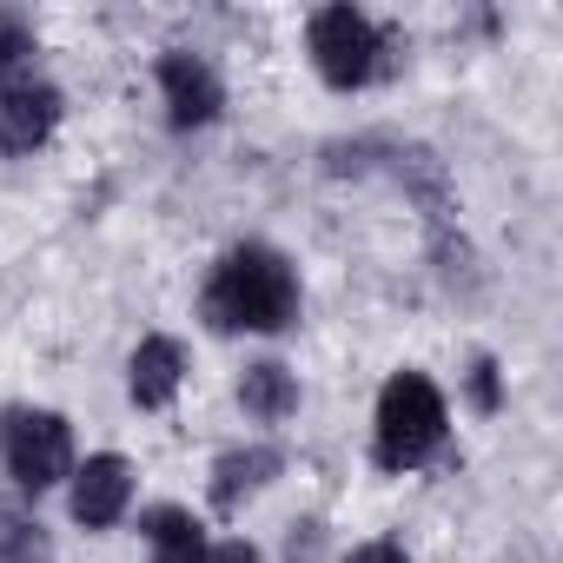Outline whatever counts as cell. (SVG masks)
Segmentation results:
<instances>
[{"label":"cell","mask_w":563,"mask_h":563,"mask_svg":"<svg viewBox=\"0 0 563 563\" xmlns=\"http://www.w3.org/2000/svg\"><path fill=\"white\" fill-rule=\"evenodd\" d=\"M212 332H286L299 319V272L272 245H232L206 286Z\"/></svg>","instance_id":"6da1fadb"},{"label":"cell","mask_w":563,"mask_h":563,"mask_svg":"<svg viewBox=\"0 0 563 563\" xmlns=\"http://www.w3.org/2000/svg\"><path fill=\"white\" fill-rule=\"evenodd\" d=\"M444 424H451L444 391L424 372H398L378 391V464L385 471H418L444 444Z\"/></svg>","instance_id":"7a4b0ae2"},{"label":"cell","mask_w":563,"mask_h":563,"mask_svg":"<svg viewBox=\"0 0 563 563\" xmlns=\"http://www.w3.org/2000/svg\"><path fill=\"white\" fill-rule=\"evenodd\" d=\"M0 457L21 490H54L60 477H74V431L60 411H8L0 418Z\"/></svg>","instance_id":"3957f363"},{"label":"cell","mask_w":563,"mask_h":563,"mask_svg":"<svg viewBox=\"0 0 563 563\" xmlns=\"http://www.w3.org/2000/svg\"><path fill=\"white\" fill-rule=\"evenodd\" d=\"M306 47H312V67L325 74V87H339V93H352V87H365L385 60V34L358 14V8H319L312 14V27H306Z\"/></svg>","instance_id":"277c9868"},{"label":"cell","mask_w":563,"mask_h":563,"mask_svg":"<svg viewBox=\"0 0 563 563\" xmlns=\"http://www.w3.org/2000/svg\"><path fill=\"white\" fill-rule=\"evenodd\" d=\"M54 126H60V87H47V80H34V74L0 80V146H8V153L47 146Z\"/></svg>","instance_id":"5b68a950"},{"label":"cell","mask_w":563,"mask_h":563,"mask_svg":"<svg viewBox=\"0 0 563 563\" xmlns=\"http://www.w3.org/2000/svg\"><path fill=\"white\" fill-rule=\"evenodd\" d=\"M159 93H166V113H173L179 133L212 126L219 107H225V87H219V74H212L199 54H166V60H159Z\"/></svg>","instance_id":"8992f818"},{"label":"cell","mask_w":563,"mask_h":563,"mask_svg":"<svg viewBox=\"0 0 563 563\" xmlns=\"http://www.w3.org/2000/svg\"><path fill=\"white\" fill-rule=\"evenodd\" d=\"M126 504H133V471H126V457L100 451V457H87V464L74 471V517H80L87 530H113V523L126 517Z\"/></svg>","instance_id":"52a82bcc"},{"label":"cell","mask_w":563,"mask_h":563,"mask_svg":"<svg viewBox=\"0 0 563 563\" xmlns=\"http://www.w3.org/2000/svg\"><path fill=\"white\" fill-rule=\"evenodd\" d=\"M179 385H186V352H179V339H140V352H133V365H126L133 405H140V411H159V405L179 398Z\"/></svg>","instance_id":"ba28073f"},{"label":"cell","mask_w":563,"mask_h":563,"mask_svg":"<svg viewBox=\"0 0 563 563\" xmlns=\"http://www.w3.org/2000/svg\"><path fill=\"white\" fill-rule=\"evenodd\" d=\"M278 471H286V457H278L272 444H245V451H225L219 464H212V504L219 510H239L252 490H265Z\"/></svg>","instance_id":"9c48e42d"},{"label":"cell","mask_w":563,"mask_h":563,"mask_svg":"<svg viewBox=\"0 0 563 563\" xmlns=\"http://www.w3.org/2000/svg\"><path fill=\"white\" fill-rule=\"evenodd\" d=\"M140 530H146L153 563H206V523H199L192 510L159 504V510H146V517H140Z\"/></svg>","instance_id":"30bf717a"},{"label":"cell","mask_w":563,"mask_h":563,"mask_svg":"<svg viewBox=\"0 0 563 563\" xmlns=\"http://www.w3.org/2000/svg\"><path fill=\"white\" fill-rule=\"evenodd\" d=\"M239 405L252 411V418H265V424H278L292 405H299V378L278 365V358H265V365H252L245 378H239Z\"/></svg>","instance_id":"8fae6325"},{"label":"cell","mask_w":563,"mask_h":563,"mask_svg":"<svg viewBox=\"0 0 563 563\" xmlns=\"http://www.w3.org/2000/svg\"><path fill=\"white\" fill-rule=\"evenodd\" d=\"M0 563H54L47 530L27 510H14V504H0Z\"/></svg>","instance_id":"7c38bea8"},{"label":"cell","mask_w":563,"mask_h":563,"mask_svg":"<svg viewBox=\"0 0 563 563\" xmlns=\"http://www.w3.org/2000/svg\"><path fill=\"white\" fill-rule=\"evenodd\" d=\"M41 54V41H34V21H21L14 8H0V80H14L27 60Z\"/></svg>","instance_id":"4fadbf2b"},{"label":"cell","mask_w":563,"mask_h":563,"mask_svg":"<svg viewBox=\"0 0 563 563\" xmlns=\"http://www.w3.org/2000/svg\"><path fill=\"white\" fill-rule=\"evenodd\" d=\"M471 405H477V411H497V405H504L497 358H471Z\"/></svg>","instance_id":"5bb4252c"},{"label":"cell","mask_w":563,"mask_h":563,"mask_svg":"<svg viewBox=\"0 0 563 563\" xmlns=\"http://www.w3.org/2000/svg\"><path fill=\"white\" fill-rule=\"evenodd\" d=\"M206 563H258V550L245 537H225V543H206Z\"/></svg>","instance_id":"9a60e30c"},{"label":"cell","mask_w":563,"mask_h":563,"mask_svg":"<svg viewBox=\"0 0 563 563\" xmlns=\"http://www.w3.org/2000/svg\"><path fill=\"white\" fill-rule=\"evenodd\" d=\"M352 563H411L398 543H365V550H352Z\"/></svg>","instance_id":"2e32d148"}]
</instances>
